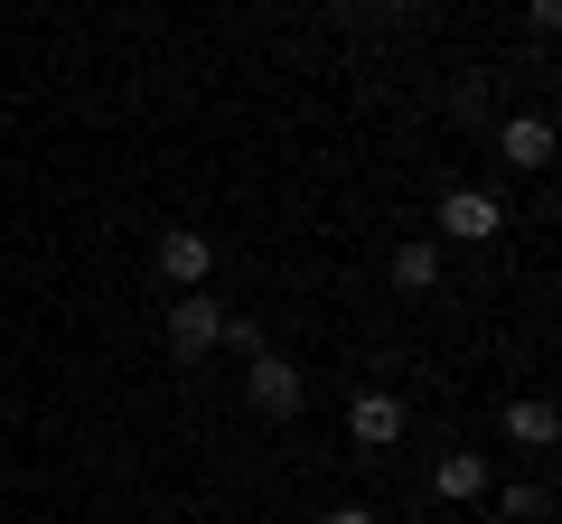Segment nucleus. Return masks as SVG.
<instances>
[{
    "instance_id": "obj_1",
    "label": "nucleus",
    "mask_w": 562,
    "mask_h": 524,
    "mask_svg": "<svg viewBox=\"0 0 562 524\" xmlns=\"http://www.w3.org/2000/svg\"><path fill=\"white\" fill-rule=\"evenodd\" d=\"M244 394H254V412H272V422H291L301 412V365H281V356H254V375H244Z\"/></svg>"
},
{
    "instance_id": "obj_2",
    "label": "nucleus",
    "mask_w": 562,
    "mask_h": 524,
    "mask_svg": "<svg viewBox=\"0 0 562 524\" xmlns=\"http://www.w3.org/2000/svg\"><path fill=\"white\" fill-rule=\"evenodd\" d=\"M206 272H216V243H206L198 225H169V235H160V282H179V291H198Z\"/></svg>"
},
{
    "instance_id": "obj_3",
    "label": "nucleus",
    "mask_w": 562,
    "mask_h": 524,
    "mask_svg": "<svg viewBox=\"0 0 562 524\" xmlns=\"http://www.w3.org/2000/svg\"><path fill=\"white\" fill-rule=\"evenodd\" d=\"M497 197H487V187H450V197H441V235H460V243H487V235H497Z\"/></svg>"
},
{
    "instance_id": "obj_4",
    "label": "nucleus",
    "mask_w": 562,
    "mask_h": 524,
    "mask_svg": "<svg viewBox=\"0 0 562 524\" xmlns=\"http://www.w3.org/2000/svg\"><path fill=\"white\" fill-rule=\"evenodd\" d=\"M347 431H357L366 449H394L403 441V403L394 394H357V403H347Z\"/></svg>"
},
{
    "instance_id": "obj_5",
    "label": "nucleus",
    "mask_w": 562,
    "mask_h": 524,
    "mask_svg": "<svg viewBox=\"0 0 562 524\" xmlns=\"http://www.w3.org/2000/svg\"><path fill=\"white\" fill-rule=\"evenodd\" d=\"M216 338H225V319L206 300H169V346H179V356H206Z\"/></svg>"
},
{
    "instance_id": "obj_6",
    "label": "nucleus",
    "mask_w": 562,
    "mask_h": 524,
    "mask_svg": "<svg viewBox=\"0 0 562 524\" xmlns=\"http://www.w3.org/2000/svg\"><path fill=\"white\" fill-rule=\"evenodd\" d=\"M553 431H562V412L543 403V394H516V403H506V441L516 449H553Z\"/></svg>"
},
{
    "instance_id": "obj_7",
    "label": "nucleus",
    "mask_w": 562,
    "mask_h": 524,
    "mask_svg": "<svg viewBox=\"0 0 562 524\" xmlns=\"http://www.w3.org/2000/svg\"><path fill=\"white\" fill-rule=\"evenodd\" d=\"M497 150H506L516 169H543V160H553V122H543V113H516V122L497 132Z\"/></svg>"
},
{
    "instance_id": "obj_8",
    "label": "nucleus",
    "mask_w": 562,
    "mask_h": 524,
    "mask_svg": "<svg viewBox=\"0 0 562 524\" xmlns=\"http://www.w3.org/2000/svg\"><path fill=\"white\" fill-rule=\"evenodd\" d=\"M431 487H441L450 505H469V497H487V459H479V449H450V459L431 468Z\"/></svg>"
},
{
    "instance_id": "obj_9",
    "label": "nucleus",
    "mask_w": 562,
    "mask_h": 524,
    "mask_svg": "<svg viewBox=\"0 0 562 524\" xmlns=\"http://www.w3.org/2000/svg\"><path fill=\"white\" fill-rule=\"evenodd\" d=\"M394 282L403 291H441V253H431V243H403V253H394Z\"/></svg>"
},
{
    "instance_id": "obj_10",
    "label": "nucleus",
    "mask_w": 562,
    "mask_h": 524,
    "mask_svg": "<svg viewBox=\"0 0 562 524\" xmlns=\"http://www.w3.org/2000/svg\"><path fill=\"white\" fill-rule=\"evenodd\" d=\"M506 515H516V524H543V487H506Z\"/></svg>"
},
{
    "instance_id": "obj_11",
    "label": "nucleus",
    "mask_w": 562,
    "mask_h": 524,
    "mask_svg": "<svg viewBox=\"0 0 562 524\" xmlns=\"http://www.w3.org/2000/svg\"><path fill=\"white\" fill-rule=\"evenodd\" d=\"M525 20H535L543 38H553V29H562V0H525Z\"/></svg>"
},
{
    "instance_id": "obj_12",
    "label": "nucleus",
    "mask_w": 562,
    "mask_h": 524,
    "mask_svg": "<svg viewBox=\"0 0 562 524\" xmlns=\"http://www.w3.org/2000/svg\"><path fill=\"white\" fill-rule=\"evenodd\" d=\"M319 524H375V515H366V505H328Z\"/></svg>"
},
{
    "instance_id": "obj_13",
    "label": "nucleus",
    "mask_w": 562,
    "mask_h": 524,
    "mask_svg": "<svg viewBox=\"0 0 562 524\" xmlns=\"http://www.w3.org/2000/svg\"><path fill=\"white\" fill-rule=\"evenodd\" d=\"M375 10H422V0H375Z\"/></svg>"
}]
</instances>
